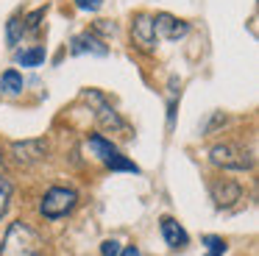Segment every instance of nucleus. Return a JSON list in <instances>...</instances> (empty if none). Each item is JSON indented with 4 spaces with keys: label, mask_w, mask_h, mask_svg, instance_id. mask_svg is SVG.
I'll return each mask as SVG.
<instances>
[{
    "label": "nucleus",
    "mask_w": 259,
    "mask_h": 256,
    "mask_svg": "<svg viewBox=\"0 0 259 256\" xmlns=\"http://www.w3.org/2000/svg\"><path fill=\"white\" fill-rule=\"evenodd\" d=\"M0 256H39V234L23 220L12 223L0 245Z\"/></svg>",
    "instance_id": "nucleus-1"
},
{
    "label": "nucleus",
    "mask_w": 259,
    "mask_h": 256,
    "mask_svg": "<svg viewBox=\"0 0 259 256\" xmlns=\"http://www.w3.org/2000/svg\"><path fill=\"white\" fill-rule=\"evenodd\" d=\"M75 203H78L75 189L53 187V189L45 192V198H42V203H39V211H42V217H48V220H59V217L70 215V211L75 209Z\"/></svg>",
    "instance_id": "nucleus-2"
},
{
    "label": "nucleus",
    "mask_w": 259,
    "mask_h": 256,
    "mask_svg": "<svg viewBox=\"0 0 259 256\" xmlns=\"http://www.w3.org/2000/svg\"><path fill=\"white\" fill-rule=\"evenodd\" d=\"M209 159L223 170H251L253 159L237 145H214L209 150Z\"/></svg>",
    "instance_id": "nucleus-3"
},
{
    "label": "nucleus",
    "mask_w": 259,
    "mask_h": 256,
    "mask_svg": "<svg viewBox=\"0 0 259 256\" xmlns=\"http://www.w3.org/2000/svg\"><path fill=\"white\" fill-rule=\"evenodd\" d=\"M84 98L90 100V103H95V120L101 122L103 128H112V131H120V128H125L123 117L117 114V111L112 109V106L103 100V95L98 92H84Z\"/></svg>",
    "instance_id": "nucleus-4"
},
{
    "label": "nucleus",
    "mask_w": 259,
    "mask_h": 256,
    "mask_svg": "<svg viewBox=\"0 0 259 256\" xmlns=\"http://www.w3.org/2000/svg\"><path fill=\"white\" fill-rule=\"evenodd\" d=\"M131 36L134 45H140L142 50H153L156 48V31H153V17L151 14H137L131 20Z\"/></svg>",
    "instance_id": "nucleus-5"
},
{
    "label": "nucleus",
    "mask_w": 259,
    "mask_h": 256,
    "mask_svg": "<svg viewBox=\"0 0 259 256\" xmlns=\"http://www.w3.org/2000/svg\"><path fill=\"white\" fill-rule=\"evenodd\" d=\"M153 31H156V36L176 42V39H181L187 31H190V25H187L184 20H179V17H173V14H167V11H162V14L153 17Z\"/></svg>",
    "instance_id": "nucleus-6"
},
{
    "label": "nucleus",
    "mask_w": 259,
    "mask_h": 256,
    "mask_svg": "<svg viewBox=\"0 0 259 256\" xmlns=\"http://www.w3.org/2000/svg\"><path fill=\"white\" fill-rule=\"evenodd\" d=\"M12 153L20 164H31V161H39L48 153V142L45 139H23V142L12 145Z\"/></svg>",
    "instance_id": "nucleus-7"
},
{
    "label": "nucleus",
    "mask_w": 259,
    "mask_h": 256,
    "mask_svg": "<svg viewBox=\"0 0 259 256\" xmlns=\"http://www.w3.org/2000/svg\"><path fill=\"white\" fill-rule=\"evenodd\" d=\"M212 198H214L218 206H231V203H237V200L242 198V187L237 181H229V178L214 181L212 184Z\"/></svg>",
    "instance_id": "nucleus-8"
},
{
    "label": "nucleus",
    "mask_w": 259,
    "mask_h": 256,
    "mask_svg": "<svg viewBox=\"0 0 259 256\" xmlns=\"http://www.w3.org/2000/svg\"><path fill=\"white\" fill-rule=\"evenodd\" d=\"M70 50H73L75 56H81V53L109 56V48H106V45H103L98 36H92V33H78V36H73V42H70Z\"/></svg>",
    "instance_id": "nucleus-9"
},
{
    "label": "nucleus",
    "mask_w": 259,
    "mask_h": 256,
    "mask_svg": "<svg viewBox=\"0 0 259 256\" xmlns=\"http://www.w3.org/2000/svg\"><path fill=\"white\" fill-rule=\"evenodd\" d=\"M162 237H164V242H167L170 248H184V245L190 242L187 231L173 220V217H164V220H162Z\"/></svg>",
    "instance_id": "nucleus-10"
},
{
    "label": "nucleus",
    "mask_w": 259,
    "mask_h": 256,
    "mask_svg": "<svg viewBox=\"0 0 259 256\" xmlns=\"http://www.w3.org/2000/svg\"><path fill=\"white\" fill-rule=\"evenodd\" d=\"M90 150H92V153H95L101 161H106V159H109V156H112L117 148H114V145L109 142L106 137H101V134H92V137H90Z\"/></svg>",
    "instance_id": "nucleus-11"
},
{
    "label": "nucleus",
    "mask_w": 259,
    "mask_h": 256,
    "mask_svg": "<svg viewBox=\"0 0 259 256\" xmlns=\"http://www.w3.org/2000/svg\"><path fill=\"white\" fill-rule=\"evenodd\" d=\"M0 89L9 92V95H20L23 92V75H20L17 70H6L0 75Z\"/></svg>",
    "instance_id": "nucleus-12"
},
{
    "label": "nucleus",
    "mask_w": 259,
    "mask_h": 256,
    "mask_svg": "<svg viewBox=\"0 0 259 256\" xmlns=\"http://www.w3.org/2000/svg\"><path fill=\"white\" fill-rule=\"evenodd\" d=\"M17 61H20L23 67H39L42 61H45V48H39V45H36V48L20 50V53H17Z\"/></svg>",
    "instance_id": "nucleus-13"
},
{
    "label": "nucleus",
    "mask_w": 259,
    "mask_h": 256,
    "mask_svg": "<svg viewBox=\"0 0 259 256\" xmlns=\"http://www.w3.org/2000/svg\"><path fill=\"white\" fill-rule=\"evenodd\" d=\"M103 164L109 167V170H123V173H140V167L134 164V161L131 159H125L123 153H117V150H114L112 156H109L106 161H103Z\"/></svg>",
    "instance_id": "nucleus-14"
},
{
    "label": "nucleus",
    "mask_w": 259,
    "mask_h": 256,
    "mask_svg": "<svg viewBox=\"0 0 259 256\" xmlns=\"http://www.w3.org/2000/svg\"><path fill=\"white\" fill-rule=\"evenodd\" d=\"M23 31H25L23 20H20V17H12V20L6 22V42L9 45H17L20 39H23Z\"/></svg>",
    "instance_id": "nucleus-15"
},
{
    "label": "nucleus",
    "mask_w": 259,
    "mask_h": 256,
    "mask_svg": "<svg viewBox=\"0 0 259 256\" xmlns=\"http://www.w3.org/2000/svg\"><path fill=\"white\" fill-rule=\"evenodd\" d=\"M9 200H12V184H9L6 178H0V217L6 215Z\"/></svg>",
    "instance_id": "nucleus-16"
},
{
    "label": "nucleus",
    "mask_w": 259,
    "mask_h": 256,
    "mask_svg": "<svg viewBox=\"0 0 259 256\" xmlns=\"http://www.w3.org/2000/svg\"><path fill=\"white\" fill-rule=\"evenodd\" d=\"M203 245L209 248V253H220V256L226 253V242H223V237H214V234H209V237H203Z\"/></svg>",
    "instance_id": "nucleus-17"
},
{
    "label": "nucleus",
    "mask_w": 259,
    "mask_h": 256,
    "mask_svg": "<svg viewBox=\"0 0 259 256\" xmlns=\"http://www.w3.org/2000/svg\"><path fill=\"white\" fill-rule=\"evenodd\" d=\"M101 256H120V242L117 239H103L101 242Z\"/></svg>",
    "instance_id": "nucleus-18"
},
{
    "label": "nucleus",
    "mask_w": 259,
    "mask_h": 256,
    "mask_svg": "<svg viewBox=\"0 0 259 256\" xmlns=\"http://www.w3.org/2000/svg\"><path fill=\"white\" fill-rule=\"evenodd\" d=\"M75 6H78L81 11H98L103 6V0H75Z\"/></svg>",
    "instance_id": "nucleus-19"
},
{
    "label": "nucleus",
    "mask_w": 259,
    "mask_h": 256,
    "mask_svg": "<svg viewBox=\"0 0 259 256\" xmlns=\"http://www.w3.org/2000/svg\"><path fill=\"white\" fill-rule=\"evenodd\" d=\"M42 14H45V9H36L34 14L28 17V20H23V22H28L25 28H28V31H34V28H39V20H42Z\"/></svg>",
    "instance_id": "nucleus-20"
},
{
    "label": "nucleus",
    "mask_w": 259,
    "mask_h": 256,
    "mask_svg": "<svg viewBox=\"0 0 259 256\" xmlns=\"http://www.w3.org/2000/svg\"><path fill=\"white\" fill-rule=\"evenodd\" d=\"M120 256H140V248H137V245H128V248H120Z\"/></svg>",
    "instance_id": "nucleus-21"
},
{
    "label": "nucleus",
    "mask_w": 259,
    "mask_h": 256,
    "mask_svg": "<svg viewBox=\"0 0 259 256\" xmlns=\"http://www.w3.org/2000/svg\"><path fill=\"white\" fill-rule=\"evenodd\" d=\"M206 256H220V253H206Z\"/></svg>",
    "instance_id": "nucleus-22"
}]
</instances>
